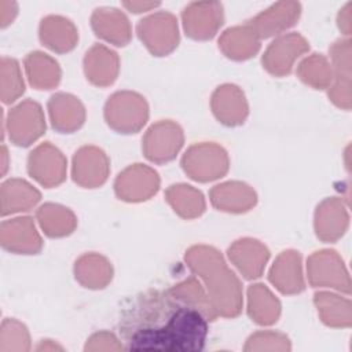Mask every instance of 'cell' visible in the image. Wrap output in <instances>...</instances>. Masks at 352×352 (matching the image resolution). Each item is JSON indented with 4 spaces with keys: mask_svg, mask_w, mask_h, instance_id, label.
I'll list each match as a JSON object with an SVG mask.
<instances>
[{
    "mask_svg": "<svg viewBox=\"0 0 352 352\" xmlns=\"http://www.w3.org/2000/svg\"><path fill=\"white\" fill-rule=\"evenodd\" d=\"M128 349L148 351H199L208 334V316L195 305L175 296H154L138 307L132 315Z\"/></svg>",
    "mask_w": 352,
    "mask_h": 352,
    "instance_id": "6da1fadb",
    "label": "cell"
},
{
    "mask_svg": "<svg viewBox=\"0 0 352 352\" xmlns=\"http://www.w3.org/2000/svg\"><path fill=\"white\" fill-rule=\"evenodd\" d=\"M29 348L30 341L26 329L15 320H6L1 327L0 351H28Z\"/></svg>",
    "mask_w": 352,
    "mask_h": 352,
    "instance_id": "7a4b0ae2",
    "label": "cell"
},
{
    "mask_svg": "<svg viewBox=\"0 0 352 352\" xmlns=\"http://www.w3.org/2000/svg\"><path fill=\"white\" fill-rule=\"evenodd\" d=\"M289 351L290 342L286 337L274 333H257L249 338L245 351Z\"/></svg>",
    "mask_w": 352,
    "mask_h": 352,
    "instance_id": "3957f363",
    "label": "cell"
},
{
    "mask_svg": "<svg viewBox=\"0 0 352 352\" xmlns=\"http://www.w3.org/2000/svg\"><path fill=\"white\" fill-rule=\"evenodd\" d=\"M21 82L16 63L14 60L3 59V98L4 102H11L21 92Z\"/></svg>",
    "mask_w": 352,
    "mask_h": 352,
    "instance_id": "277c9868",
    "label": "cell"
},
{
    "mask_svg": "<svg viewBox=\"0 0 352 352\" xmlns=\"http://www.w3.org/2000/svg\"><path fill=\"white\" fill-rule=\"evenodd\" d=\"M122 345L107 333H100L94 336L85 345V351H118Z\"/></svg>",
    "mask_w": 352,
    "mask_h": 352,
    "instance_id": "5b68a950",
    "label": "cell"
}]
</instances>
